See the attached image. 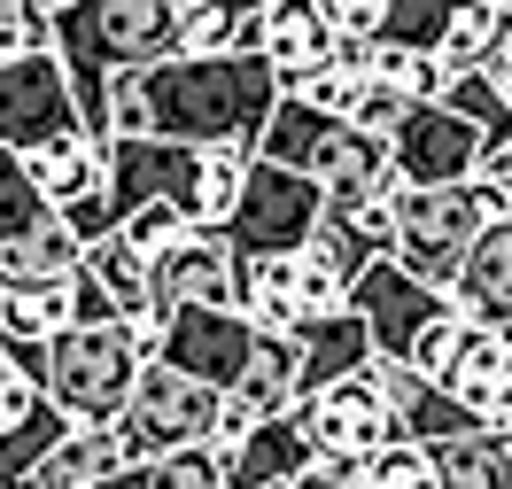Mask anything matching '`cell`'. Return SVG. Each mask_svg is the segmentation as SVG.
<instances>
[{
    "instance_id": "5bb4252c",
    "label": "cell",
    "mask_w": 512,
    "mask_h": 489,
    "mask_svg": "<svg viewBox=\"0 0 512 489\" xmlns=\"http://www.w3.org/2000/svg\"><path fill=\"white\" fill-rule=\"evenodd\" d=\"M156 311H241V257L225 233H187L156 257Z\"/></svg>"
},
{
    "instance_id": "8fae6325",
    "label": "cell",
    "mask_w": 512,
    "mask_h": 489,
    "mask_svg": "<svg viewBox=\"0 0 512 489\" xmlns=\"http://www.w3.org/2000/svg\"><path fill=\"white\" fill-rule=\"evenodd\" d=\"M350 311H357V326L373 334V358L404 365V358H412V342L450 311V295H443V288H427V280H412L404 264H388V257H381V264H373V272L350 288Z\"/></svg>"
},
{
    "instance_id": "d6986e66",
    "label": "cell",
    "mask_w": 512,
    "mask_h": 489,
    "mask_svg": "<svg viewBox=\"0 0 512 489\" xmlns=\"http://www.w3.org/2000/svg\"><path fill=\"white\" fill-rule=\"evenodd\" d=\"M319 458H311V443H303V427H295V412L288 420H264V427H249L233 451H218V474H225V489H295L303 474H311Z\"/></svg>"
},
{
    "instance_id": "cb8c5ba5",
    "label": "cell",
    "mask_w": 512,
    "mask_h": 489,
    "mask_svg": "<svg viewBox=\"0 0 512 489\" xmlns=\"http://www.w3.org/2000/svg\"><path fill=\"white\" fill-rule=\"evenodd\" d=\"M78 272H86L109 303H117V319H132V311H148V303H156V264L140 257L132 241H117V233H109V241H94Z\"/></svg>"
},
{
    "instance_id": "7a4b0ae2",
    "label": "cell",
    "mask_w": 512,
    "mask_h": 489,
    "mask_svg": "<svg viewBox=\"0 0 512 489\" xmlns=\"http://www.w3.org/2000/svg\"><path fill=\"white\" fill-rule=\"evenodd\" d=\"M47 24H55V63L70 78L78 125L94 148H109V86L179 55V0H63L47 8Z\"/></svg>"
},
{
    "instance_id": "4fadbf2b",
    "label": "cell",
    "mask_w": 512,
    "mask_h": 489,
    "mask_svg": "<svg viewBox=\"0 0 512 489\" xmlns=\"http://www.w3.org/2000/svg\"><path fill=\"white\" fill-rule=\"evenodd\" d=\"M63 435H70V420L47 404V389L0 358V489H32V474L47 466V451Z\"/></svg>"
},
{
    "instance_id": "e575fe53",
    "label": "cell",
    "mask_w": 512,
    "mask_h": 489,
    "mask_svg": "<svg viewBox=\"0 0 512 489\" xmlns=\"http://www.w3.org/2000/svg\"><path fill=\"white\" fill-rule=\"evenodd\" d=\"M458 350H466V319H458V311H443V319L412 342V358H404V365H412L419 381H435V389H443V373L458 365Z\"/></svg>"
},
{
    "instance_id": "ffe728a7",
    "label": "cell",
    "mask_w": 512,
    "mask_h": 489,
    "mask_svg": "<svg viewBox=\"0 0 512 489\" xmlns=\"http://www.w3.org/2000/svg\"><path fill=\"white\" fill-rule=\"evenodd\" d=\"M295 404H311V396L342 389V381H357L365 365H373V334L357 326V311H342V319H319L303 342H295Z\"/></svg>"
},
{
    "instance_id": "d6a6232c",
    "label": "cell",
    "mask_w": 512,
    "mask_h": 489,
    "mask_svg": "<svg viewBox=\"0 0 512 489\" xmlns=\"http://www.w3.org/2000/svg\"><path fill=\"white\" fill-rule=\"evenodd\" d=\"M24 55H55V24L39 0H0V63H24Z\"/></svg>"
},
{
    "instance_id": "7402d4cb",
    "label": "cell",
    "mask_w": 512,
    "mask_h": 489,
    "mask_svg": "<svg viewBox=\"0 0 512 489\" xmlns=\"http://www.w3.org/2000/svg\"><path fill=\"white\" fill-rule=\"evenodd\" d=\"M24 171H32L39 202H47L55 218H70L78 202H94V195H101V148L86 140V132H70V140H55V148L24 156Z\"/></svg>"
},
{
    "instance_id": "8992f818",
    "label": "cell",
    "mask_w": 512,
    "mask_h": 489,
    "mask_svg": "<svg viewBox=\"0 0 512 489\" xmlns=\"http://www.w3.org/2000/svg\"><path fill=\"white\" fill-rule=\"evenodd\" d=\"M295 427H303L311 458L334 466V474H365L381 451L404 443V435H396V412H388V396L373 389V373H357V381H342V389L295 404Z\"/></svg>"
},
{
    "instance_id": "9a60e30c",
    "label": "cell",
    "mask_w": 512,
    "mask_h": 489,
    "mask_svg": "<svg viewBox=\"0 0 512 489\" xmlns=\"http://www.w3.org/2000/svg\"><path fill=\"white\" fill-rule=\"evenodd\" d=\"M373 373V389L388 396V412H396V435L404 443H419V451H443V443H466V435H489V427L474 420V412H458L435 381H419L412 365H388V358H373L365 365Z\"/></svg>"
},
{
    "instance_id": "8d00e7d4",
    "label": "cell",
    "mask_w": 512,
    "mask_h": 489,
    "mask_svg": "<svg viewBox=\"0 0 512 489\" xmlns=\"http://www.w3.org/2000/svg\"><path fill=\"white\" fill-rule=\"evenodd\" d=\"M295 489H357V474H334V466H311Z\"/></svg>"
},
{
    "instance_id": "4dcf8cb0",
    "label": "cell",
    "mask_w": 512,
    "mask_h": 489,
    "mask_svg": "<svg viewBox=\"0 0 512 489\" xmlns=\"http://www.w3.org/2000/svg\"><path fill=\"white\" fill-rule=\"evenodd\" d=\"M435 458V482L443 489H505V466H497V435H466V443H443Z\"/></svg>"
},
{
    "instance_id": "d590c367",
    "label": "cell",
    "mask_w": 512,
    "mask_h": 489,
    "mask_svg": "<svg viewBox=\"0 0 512 489\" xmlns=\"http://www.w3.org/2000/svg\"><path fill=\"white\" fill-rule=\"evenodd\" d=\"M187 218H179V210H140V218H125V226H117V241H132V249H140V257L156 264L163 249H179V241H187Z\"/></svg>"
},
{
    "instance_id": "603a6c76",
    "label": "cell",
    "mask_w": 512,
    "mask_h": 489,
    "mask_svg": "<svg viewBox=\"0 0 512 489\" xmlns=\"http://www.w3.org/2000/svg\"><path fill=\"white\" fill-rule=\"evenodd\" d=\"M249 148H202L194 163V233H225L233 226V210L249 195Z\"/></svg>"
},
{
    "instance_id": "83f0119b",
    "label": "cell",
    "mask_w": 512,
    "mask_h": 489,
    "mask_svg": "<svg viewBox=\"0 0 512 489\" xmlns=\"http://www.w3.org/2000/svg\"><path fill=\"white\" fill-rule=\"evenodd\" d=\"M443 39H450V0H381V47L443 55Z\"/></svg>"
},
{
    "instance_id": "ac0fdd59",
    "label": "cell",
    "mask_w": 512,
    "mask_h": 489,
    "mask_svg": "<svg viewBox=\"0 0 512 489\" xmlns=\"http://www.w3.org/2000/svg\"><path fill=\"white\" fill-rule=\"evenodd\" d=\"M241 319L264 342H303L311 334V295H303V264L295 257H241Z\"/></svg>"
},
{
    "instance_id": "f546056e",
    "label": "cell",
    "mask_w": 512,
    "mask_h": 489,
    "mask_svg": "<svg viewBox=\"0 0 512 489\" xmlns=\"http://www.w3.org/2000/svg\"><path fill=\"white\" fill-rule=\"evenodd\" d=\"M443 109H450V117H466L481 140H512V109H505V94H497L481 70H458V78H450V86H443Z\"/></svg>"
},
{
    "instance_id": "6da1fadb",
    "label": "cell",
    "mask_w": 512,
    "mask_h": 489,
    "mask_svg": "<svg viewBox=\"0 0 512 489\" xmlns=\"http://www.w3.org/2000/svg\"><path fill=\"white\" fill-rule=\"evenodd\" d=\"M280 109V86L264 63H194V55H171V63L140 70V78H117L109 86V140H171V148H249L264 140Z\"/></svg>"
},
{
    "instance_id": "f1b7e54d",
    "label": "cell",
    "mask_w": 512,
    "mask_h": 489,
    "mask_svg": "<svg viewBox=\"0 0 512 489\" xmlns=\"http://www.w3.org/2000/svg\"><path fill=\"white\" fill-rule=\"evenodd\" d=\"M47 218H55V210L39 202V187H32V171H24V156H8V148H0V257H8L16 241H32Z\"/></svg>"
},
{
    "instance_id": "9c48e42d",
    "label": "cell",
    "mask_w": 512,
    "mask_h": 489,
    "mask_svg": "<svg viewBox=\"0 0 512 489\" xmlns=\"http://www.w3.org/2000/svg\"><path fill=\"white\" fill-rule=\"evenodd\" d=\"M70 132H86V125H78V101H70V78L55 55L0 63V148L8 156H39Z\"/></svg>"
},
{
    "instance_id": "3957f363",
    "label": "cell",
    "mask_w": 512,
    "mask_h": 489,
    "mask_svg": "<svg viewBox=\"0 0 512 489\" xmlns=\"http://www.w3.org/2000/svg\"><path fill=\"white\" fill-rule=\"evenodd\" d=\"M505 218H512V202L497 187H481V179H466V187H404L396 210H388V264H404L412 280L450 295V280L481 249V233H497Z\"/></svg>"
},
{
    "instance_id": "e0dca14e",
    "label": "cell",
    "mask_w": 512,
    "mask_h": 489,
    "mask_svg": "<svg viewBox=\"0 0 512 489\" xmlns=\"http://www.w3.org/2000/svg\"><path fill=\"white\" fill-rule=\"evenodd\" d=\"M256 63L272 70L280 94H295L303 78L334 70V8H326V0H280V16H272V32H264V55H256Z\"/></svg>"
},
{
    "instance_id": "836d02e7",
    "label": "cell",
    "mask_w": 512,
    "mask_h": 489,
    "mask_svg": "<svg viewBox=\"0 0 512 489\" xmlns=\"http://www.w3.org/2000/svg\"><path fill=\"white\" fill-rule=\"evenodd\" d=\"M357 489H443V482H435V458L419 451V443H396V451H381L357 474Z\"/></svg>"
},
{
    "instance_id": "52a82bcc",
    "label": "cell",
    "mask_w": 512,
    "mask_h": 489,
    "mask_svg": "<svg viewBox=\"0 0 512 489\" xmlns=\"http://www.w3.org/2000/svg\"><path fill=\"white\" fill-rule=\"evenodd\" d=\"M326 195L303 179V171H280V163H249V195L233 210V257H303V241L319 233Z\"/></svg>"
},
{
    "instance_id": "ba28073f",
    "label": "cell",
    "mask_w": 512,
    "mask_h": 489,
    "mask_svg": "<svg viewBox=\"0 0 512 489\" xmlns=\"http://www.w3.org/2000/svg\"><path fill=\"white\" fill-rule=\"evenodd\" d=\"M194 163H202V148L109 140V148H101V202H109V226H125L140 210H179L194 226Z\"/></svg>"
},
{
    "instance_id": "484cf974",
    "label": "cell",
    "mask_w": 512,
    "mask_h": 489,
    "mask_svg": "<svg viewBox=\"0 0 512 489\" xmlns=\"http://www.w3.org/2000/svg\"><path fill=\"white\" fill-rule=\"evenodd\" d=\"M109 474H125V451H117V435H63L47 466L32 474V489H101Z\"/></svg>"
},
{
    "instance_id": "44dd1931",
    "label": "cell",
    "mask_w": 512,
    "mask_h": 489,
    "mask_svg": "<svg viewBox=\"0 0 512 489\" xmlns=\"http://www.w3.org/2000/svg\"><path fill=\"white\" fill-rule=\"evenodd\" d=\"M450 311L474 319V326H512V218L497 233H481L466 272L450 280Z\"/></svg>"
},
{
    "instance_id": "f35d334b",
    "label": "cell",
    "mask_w": 512,
    "mask_h": 489,
    "mask_svg": "<svg viewBox=\"0 0 512 489\" xmlns=\"http://www.w3.org/2000/svg\"><path fill=\"white\" fill-rule=\"evenodd\" d=\"M497 466H505V489H512V427L497 435Z\"/></svg>"
},
{
    "instance_id": "d4e9b609",
    "label": "cell",
    "mask_w": 512,
    "mask_h": 489,
    "mask_svg": "<svg viewBox=\"0 0 512 489\" xmlns=\"http://www.w3.org/2000/svg\"><path fill=\"white\" fill-rule=\"evenodd\" d=\"M295 365H303V358H295V342H264V334H256V358H249V373H241L233 404H241L256 427L288 420V412H295Z\"/></svg>"
},
{
    "instance_id": "5b68a950",
    "label": "cell",
    "mask_w": 512,
    "mask_h": 489,
    "mask_svg": "<svg viewBox=\"0 0 512 489\" xmlns=\"http://www.w3.org/2000/svg\"><path fill=\"white\" fill-rule=\"evenodd\" d=\"M218 404H225L218 389H202V381L171 373V365H148V373L132 381L125 420L109 427V435H117L125 466H163V458L202 451V443L218 435Z\"/></svg>"
},
{
    "instance_id": "7c38bea8",
    "label": "cell",
    "mask_w": 512,
    "mask_h": 489,
    "mask_svg": "<svg viewBox=\"0 0 512 489\" xmlns=\"http://www.w3.org/2000/svg\"><path fill=\"white\" fill-rule=\"evenodd\" d=\"M249 358H256V326L241 311H171L163 350H156V365H171V373H187V381H202L218 396L241 389Z\"/></svg>"
},
{
    "instance_id": "30bf717a",
    "label": "cell",
    "mask_w": 512,
    "mask_h": 489,
    "mask_svg": "<svg viewBox=\"0 0 512 489\" xmlns=\"http://www.w3.org/2000/svg\"><path fill=\"white\" fill-rule=\"evenodd\" d=\"M481 140L466 117H450L443 101H419L404 109V125L388 132V163H396V179L404 187H466L481 171Z\"/></svg>"
},
{
    "instance_id": "277c9868",
    "label": "cell",
    "mask_w": 512,
    "mask_h": 489,
    "mask_svg": "<svg viewBox=\"0 0 512 489\" xmlns=\"http://www.w3.org/2000/svg\"><path fill=\"white\" fill-rule=\"evenodd\" d=\"M148 350L132 342V326H70L63 342H47V373H39V389L47 404L70 420V435H109V427L125 420L132 404V381L148 373Z\"/></svg>"
},
{
    "instance_id": "2e32d148",
    "label": "cell",
    "mask_w": 512,
    "mask_h": 489,
    "mask_svg": "<svg viewBox=\"0 0 512 489\" xmlns=\"http://www.w3.org/2000/svg\"><path fill=\"white\" fill-rule=\"evenodd\" d=\"M443 396L458 404V412H474L489 435L512 427V350L489 334V326L466 319V350H458V365L443 373Z\"/></svg>"
},
{
    "instance_id": "4316f807",
    "label": "cell",
    "mask_w": 512,
    "mask_h": 489,
    "mask_svg": "<svg viewBox=\"0 0 512 489\" xmlns=\"http://www.w3.org/2000/svg\"><path fill=\"white\" fill-rule=\"evenodd\" d=\"M373 86L419 109V101H443L450 70H443V55H412V47H381L373 39Z\"/></svg>"
},
{
    "instance_id": "1f68e13d",
    "label": "cell",
    "mask_w": 512,
    "mask_h": 489,
    "mask_svg": "<svg viewBox=\"0 0 512 489\" xmlns=\"http://www.w3.org/2000/svg\"><path fill=\"white\" fill-rule=\"evenodd\" d=\"M497 16H505V0H474V8H450V39H443V70H481L489 55V39H497Z\"/></svg>"
},
{
    "instance_id": "74e56055",
    "label": "cell",
    "mask_w": 512,
    "mask_h": 489,
    "mask_svg": "<svg viewBox=\"0 0 512 489\" xmlns=\"http://www.w3.org/2000/svg\"><path fill=\"white\" fill-rule=\"evenodd\" d=\"M101 489H148V474H140V466H125V474H109Z\"/></svg>"
}]
</instances>
